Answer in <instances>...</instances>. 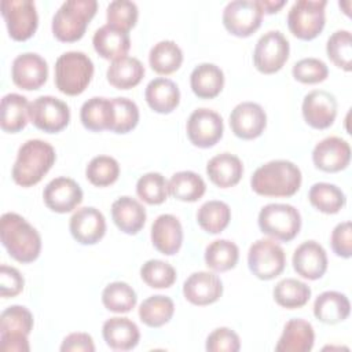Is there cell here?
<instances>
[{"instance_id": "6da1fadb", "label": "cell", "mask_w": 352, "mask_h": 352, "mask_svg": "<svg viewBox=\"0 0 352 352\" xmlns=\"http://www.w3.org/2000/svg\"><path fill=\"white\" fill-rule=\"evenodd\" d=\"M300 168L287 160H274L258 166L252 179V190L264 197H292L301 186Z\"/></svg>"}, {"instance_id": "7a4b0ae2", "label": "cell", "mask_w": 352, "mask_h": 352, "mask_svg": "<svg viewBox=\"0 0 352 352\" xmlns=\"http://www.w3.org/2000/svg\"><path fill=\"white\" fill-rule=\"evenodd\" d=\"M0 238L8 254L19 263L28 264L40 256V234L18 213L8 212L1 216Z\"/></svg>"}, {"instance_id": "3957f363", "label": "cell", "mask_w": 352, "mask_h": 352, "mask_svg": "<svg viewBox=\"0 0 352 352\" xmlns=\"http://www.w3.org/2000/svg\"><path fill=\"white\" fill-rule=\"evenodd\" d=\"M55 160L56 154L50 143L40 139H30L18 150L11 170L12 180L21 187H32L48 173Z\"/></svg>"}, {"instance_id": "277c9868", "label": "cell", "mask_w": 352, "mask_h": 352, "mask_svg": "<svg viewBox=\"0 0 352 352\" xmlns=\"http://www.w3.org/2000/svg\"><path fill=\"white\" fill-rule=\"evenodd\" d=\"M98 3L95 0H67L52 18V33L63 43H74L80 40L95 16Z\"/></svg>"}, {"instance_id": "5b68a950", "label": "cell", "mask_w": 352, "mask_h": 352, "mask_svg": "<svg viewBox=\"0 0 352 352\" xmlns=\"http://www.w3.org/2000/svg\"><path fill=\"white\" fill-rule=\"evenodd\" d=\"M94 76V63L81 51L62 54L55 63V85L69 96L80 95L85 91Z\"/></svg>"}, {"instance_id": "8992f818", "label": "cell", "mask_w": 352, "mask_h": 352, "mask_svg": "<svg viewBox=\"0 0 352 352\" xmlns=\"http://www.w3.org/2000/svg\"><path fill=\"white\" fill-rule=\"evenodd\" d=\"M258 227L263 234L282 242L294 239L301 228L300 212L289 204H268L258 213Z\"/></svg>"}, {"instance_id": "52a82bcc", "label": "cell", "mask_w": 352, "mask_h": 352, "mask_svg": "<svg viewBox=\"0 0 352 352\" xmlns=\"http://www.w3.org/2000/svg\"><path fill=\"white\" fill-rule=\"evenodd\" d=\"M33 329V315L22 305H11L0 315V348L3 351L28 352V336Z\"/></svg>"}, {"instance_id": "ba28073f", "label": "cell", "mask_w": 352, "mask_h": 352, "mask_svg": "<svg viewBox=\"0 0 352 352\" xmlns=\"http://www.w3.org/2000/svg\"><path fill=\"white\" fill-rule=\"evenodd\" d=\"M324 0H298L287 14V26L292 34L300 40H314L324 28Z\"/></svg>"}, {"instance_id": "9c48e42d", "label": "cell", "mask_w": 352, "mask_h": 352, "mask_svg": "<svg viewBox=\"0 0 352 352\" xmlns=\"http://www.w3.org/2000/svg\"><path fill=\"white\" fill-rule=\"evenodd\" d=\"M286 264L283 249L272 239L253 242L248 252V265L254 276L271 280L282 274Z\"/></svg>"}, {"instance_id": "30bf717a", "label": "cell", "mask_w": 352, "mask_h": 352, "mask_svg": "<svg viewBox=\"0 0 352 352\" xmlns=\"http://www.w3.org/2000/svg\"><path fill=\"white\" fill-rule=\"evenodd\" d=\"M1 15L6 21L8 34L15 41L30 38L38 25L36 6L30 0H3L0 3Z\"/></svg>"}, {"instance_id": "8fae6325", "label": "cell", "mask_w": 352, "mask_h": 352, "mask_svg": "<svg viewBox=\"0 0 352 352\" xmlns=\"http://www.w3.org/2000/svg\"><path fill=\"white\" fill-rule=\"evenodd\" d=\"M263 15L260 1L234 0L224 7L223 25L236 37H249L260 28Z\"/></svg>"}, {"instance_id": "7c38bea8", "label": "cell", "mask_w": 352, "mask_h": 352, "mask_svg": "<svg viewBox=\"0 0 352 352\" xmlns=\"http://www.w3.org/2000/svg\"><path fill=\"white\" fill-rule=\"evenodd\" d=\"M289 52L290 45L283 33L270 30L258 38L253 52V62L260 73L272 74L283 67Z\"/></svg>"}, {"instance_id": "4fadbf2b", "label": "cell", "mask_w": 352, "mask_h": 352, "mask_svg": "<svg viewBox=\"0 0 352 352\" xmlns=\"http://www.w3.org/2000/svg\"><path fill=\"white\" fill-rule=\"evenodd\" d=\"M29 120L33 125L47 133L65 129L70 121L69 106L55 96H38L29 106Z\"/></svg>"}, {"instance_id": "5bb4252c", "label": "cell", "mask_w": 352, "mask_h": 352, "mask_svg": "<svg viewBox=\"0 0 352 352\" xmlns=\"http://www.w3.org/2000/svg\"><path fill=\"white\" fill-rule=\"evenodd\" d=\"M223 118L214 110L201 107L194 110L187 120V136L201 148L214 146L223 136Z\"/></svg>"}, {"instance_id": "9a60e30c", "label": "cell", "mask_w": 352, "mask_h": 352, "mask_svg": "<svg viewBox=\"0 0 352 352\" xmlns=\"http://www.w3.org/2000/svg\"><path fill=\"white\" fill-rule=\"evenodd\" d=\"M302 117L315 129H326L337 117V99L333 94L315 89L308 92L302 100Z\"/></svg>"}, {"instance_id": "2e32d148", "label": "cell", "mask_w": 352, "mask_h": 352, "mask_svg": "<svg viewBox=\"0 0 352 352\" xmlns=\"http://www.w3.org/2000/svg\"><path fill=\"white\" fill-rule=\"evenodd\" d=\"M48 77V66L43 56L36 52L18 55L11 66L12 82L22 89H38Z\"/></svg>"}, {"instance_id": "e0dca14e", "label": "cell", "mask_w": 352, "mask_h": 352, "mask_svg": "<svg viewBox=\"0 0 352 352\" xmlns=\"http://www.w3.org/2000/svg\"><path fill=\"white\" fill-rule=\"evenodd\" d=\"M267 125L264 109L254 102H242L230 114V126L239 139L250 140L258 138Z\"/></svg>"}, {"instance_id": "ac0fdd59", "label": "cell", "mask_w": 352, "mask_h": 352, "mask_svg": "<svg viewBox=\"0 0 352 352\" xmlns=\"http://www.w3.org/2000/svg\"><path fill=\"white\" fill-rule=\"evenodd\" d=\"M44 204L56 213H67L76 209L82 201V190L70 177L52 179L43 191Z\"/></svg>"}, {"instance_id": "d6986e66", "label": "cell", "mask_w": 352, "mask_h": 352, "mask_svg": "<svg viewBox=\"0 0 352 352\" xmlns=\"http://www.w3.org/2000/svg\"><path fill=\"white\" fill-rule=\"evenodd\" d=\"M315 166L323 172H340L349 165V143L338 136H329L316 143L312 151Z\"/></svg>"}, {"instance_id": "ffe728a7", "label": "cell", "mask_w": 352, "mask_h": 352, "mask_svg": "<svg viewBox=\"0 0 352 352\" xmlns=\"http://www.w3.org/2000/svg\"><path fill=\"white\" fill-rule=\"evenodd\" d=\"M72 236L81 245H95L106 232V220L103 213L94 208L85 206L73 213L69 223Z\"/></svg>"}, {"instance_id": "44dd1931", "label": "cell", "mask_w": 352, "mask_h": 352, "mask_svg": "<svg viewBox=\"0 0 352 352\" xmlns=\"http://www.w3.org/2000/svg\"><path fill=\"white\" fill-rule=\"evenodd\" d=\"M183 294L194 305H209L221 297L223 283L213 272H194L184 280Z\"/></svg>"}, {"instance_id": "7402d4cb", "label": "cell", "mask_w": 352, "mask_h": 352, "mask_svg": "<svg viewBox=\"0 0 352 352\" xmlns=\"http://www.w3.org/2000/svg\"><path fill=\"white\" fill-rule=\"evenodd\" d=\"M294 271L309 280L322 278L327 270V254L322 245L315 241H305L293 253Z\"/></svg>"}, {"instance_id": "603a6c76", "label": "cell", "mask_w": 352, "mask_h": 352, "mask_svg": "<svg viewBox=\"0 0 352 352\" xmlns=\"http://www.w3.org/2000/svg\"><path fill=\"white\" fill-rule=\"evenodd\" d=\"M151 242L154 248L165 254H176L183 243V228L173 214H160L151 226Z\"/></svg>"}, {"instance_id": "cb8c5ba5", "label": "cell", "mask_w": 352, "mask_h": 352, "mask_svg": "<svg viewBox=\"0 0 352 352\" xmlns=\"http://www.w3.org/2000/svg\"><path fill=\"white\" fill-rule=\"evenodd\" d=\"M103 340L116 351H129L135 348L140 338L139 327L128 318L114 316L107 319L102 327Z\"/></svg>"}, {"instance_id": "d4e9b609", "label": "cell", "mask_w": 352, "mask_h": 352, "mask_svg": "<svg viewBox=\"0 0 352 352\" xmlns=\"http://www.w3.org/2000/svg\"><path fill=\"white\" fill-rule=\"evenodd\" d=\"M92 44L95 51L102 58L116 60L126 56L131 48V38L126 32H122L106 23L94 33Z\"/></svg>"}, {"instance_id": "484cf974", "label": "cell", "mask_w": 352, "mask_h": 352, "mask_svg": "<svg viewBox=\"0 0 352 352\" xmlns=\"http://www.w3.org/2000/svg\"><path fill=\"white\" fill-rule=\"evenodd\" d=\"M315 342V331L304 319H290L275 345L276 352H308Z\"/></svg>"}, {"instance_id": "4316f807", "label": "cell", "mask_w": 352, "mask_h": 352, "mask_svg": "<svg viewBox=\"0 0 352 352\" xmlns=\"http://www.w3.org/2000/svg\"><path fill=\"white\" fill-rule=\"evenodd\" d=\"M114 224L125 234H138L146 223L144 206L131 197H120L111 205Z\"/></svg>"}, {"instance_id": "83f0119b", "label": "cell", "mask_w": 352, "mask_h": 352, "mask_svg": "<svg viewBox=\"0 0 352 352\" xmlns=\"http://www.w3.org/2000/svg\"><path fill=\"white\" fill-rule=\"evenodd\" d=\"M144 98L151 110L160 114H168L179 106L180 91L172 80L158 77L147 84Z\"/></svg>"}, {"instance_id": "f1b7e54d", "label": "cell", "mask_w": 352, "mask_h": 352, "mask_svg": "<svg viewBox=\"0 0 352 352\" xmlns=\"http://www.w3.org/2000/svg\"><path fill=\"white\" fill-rule=\"evenodd\" d=\"M206 173L213 184L220 188H228L239 183L243 175V165L236 155L221 153L209 160Z\"/></svg>"}, {"instance_id": "f546056e", "label": "cell", "mask_w": 352, "mask_h": 352, "mask_svg": "<svg viewBox=\"0 0 352 352\" xmlns=\"http://www.w3.org/2000/svg\"><path fill=\"white\" fill-rule=\"evenodd\" d=\"M351 304L345 294L334 290L320 293L314 302V315L326 324H336L349 316Z\"/></svg>"}, {"instance_id": "4dcf8cb0", "label": "cell", "mask_w": 352, "mask_h": 352, "mask_svg": "<svg viewBox=\"0 0 352 352\" xmlns=\"http://www.w3.org/2000/svg\"><path fill=\"white\" fill-rule=\"evenodd\" d=\"M80 120L82 125L92 131L100 132L111 129L114 122V106L113 100L107 98H91L81 106Z\"/></svg>"}, {"instance_id": "1f68e13d", "label": "cell", "mask_w": 352, "mask_h": 352, "mask_svg": "<svg viewBox=\"0 0 352 352\" xmlns=\"http://www.w3.org/2000/svg\"><path fill=\"white\" fill-rule=\"evenodd\" d=\"M190 85L192 92L201 99L216 98L224 85L223 70L213 63H201L191 72Z\"/></svg>"}, {"instance_id": "d6a6232c", "label": "cell", "mask_w": 352, "mask_h": 352, "mask_svg": "<svg viewBox=\"0 0 352 352\" xmlns=\"http://www.w3.org/2000/svg\"><path fill=\"white\" fill-rule=\"evenodd\" d=\"M144 76L143 63L133 56H122L110 63L106 77L117 89H129L136 87Z\"/></svg>"}, {"instance_id": "836d02e7", "label": "cell", "mask_w": 352, "mask_h": 352, "mask_svg": "<svg viewBox=\"0 0 352 352\" xmlns=\"http://www.w3.org/2000/svg\"><path fill=\"white\" fill-rule=\"evenodd\" d=\"M28 99L19 94H7L1 99L0 126L4 132L16 133L22 131L29 118Z\"/></svg>"}, {"instance_id": "e575fe53", "label": "cell", "mask_w": 352, "mask_h": 352, "mask_svg": "<svg viewBox=\"0 0 352 352\" xmlns=\"http://www.w3.org/2000/svg\"><path fill=\"white\" fill-rule=\"evenodd\" d=\"M206 191L204 179L192 170L176 172L168 182V192L184 202L198 201Z\"/></svg>"}, {"instance_id": "d590c367", "label": "cell", "mask_w": 352, "mask_h": 352, "mask_svg": "<svg viewBox=\"0 0 352 352\" xmlns=\"http://www.w3.org/2000/svg\"><path fill=\"white\" fill-rule=\"evenodd\" d=\"M183 62V52L180 47L172 40H162L154 44L148 54V63L151 69L162 76L175 73Z\"/></svg>"}, {"instance_id": "8d00e7d4", "label": "cell", "mask_w": 352, "mask_h": 352, "mask_svg": "<svg viewBox=\"0 0 352 352\" xmlns=\"http://www.w3.org/2000/svg\"><path fill=\"white\" fill-rule=\"evenodd\" d=\"M308 198L314 208L326 214L338 213L346 202L345 194L336 184L324 182L315 183L309 188Z\"/></svg>"}, {"instance_id": "74e56055", "label": "cell", "mask_w": 352, "mask_h": 352, "mask_svg": "<svg viewBox=\"0 0 352 352\" xmlns=\"http://www.w3.org/2000/svg\"><path fill=\"white\" fill-rule=\"evenodd\" d=\"M309 297V286L294 278L282 279L274 287V300L276 301L278 305L287 309L304 307L308 302Z\"/></svg>"}, {"instance_id": "f35d334b", "label": "cell", "mask_w": 352, "mask_h": 352, "mask_svg": "<svg viewBox=\"0 0 352 352\" xmlns=\"http://www.w3.org/2000/svg\"><path fill=\"white\" fill-rule=\"evenodd\" d=\"M175 312L173 301L162 294L146 298L139 307V318L148 327H161L168 323Z\"/></svg>"}, {"instance_id": "ab89813d", "label": "cell", "mask_w": 352, "mask_h": 352, "mask_svg": "<svg viewBox=\"0 0 352 352\" xmlns=\"http://www.w3.org/2000/svg\"><path fill=\"white\" fill-rule=\"evenodd\" d=\"M238 258L239 249L228 239H216L205 249V263L216 272H224L234 268Z\"/></svg>"}, {"instance_id": "60d3db41", "label": "cell", "mask_w": 352, "mask_h": 352, "mask_svg": "<svg viewBox=\"0 0 352 352\" xmlns=\"http://www.w3.org/2000/svg\"><path fill=\"white\" fill-rule=\"evenodd\" d=\"M231 220V209L223 201H208L201 205L197 212V221L199 227L209 234L221 232Z\"/></svg>"}, {"instance_id": "b9f144b4", "label": "cell", "mask_w": 352, "mask_h": 352, "mask_svg": "<svg viewBox=\"0 0 352 352\" xmlns=\"http://www.w3.org/2000/svg\"><path fill=\"white\" fill-rule=\"evenodd\" d=\"M138 301L135 290L125 282L109 283L102 292V302L106 309L116 314H125L135 308Z\"/></svg>"}, {"instance_id": "7bdbcfd3", "label": "cell", "mask_w": 352, "mask_h": 352, "mask_svg": "<svg viewBox=\"0 0 352 352\" xmlns=\"http://www.w3.org/2000/svg\"><path fill=\"white\" fill-rule=\"evenodd\" d=\"M85 176L91 184L96 187H106L118 179L120 165L117 160L110 155H96L88 162Z\"/></svg>"}, {"instance_id": "ee69618b", "label": "cell", "mask_w": 352, "mask_h": 352, "mask_svg": "<svg viewBox=\"0 0 352 352\" xmlns=\"http://www.w3.org/2000/svg\"><path fill=\"white\" fill-rule=\"evenodd\" d=\"M329 59L345 72L352 70V37L348 30L334 32L326 44Z\"/></svg>"}, {"instance_id": "f6af8a7d", "label": "cell", "mask_w": 352, "mask_h": 352, "mask_svg": "<svg viewBox=\"0 0 352 352\" xmlns=\"http://www.w3.org/2000/svg\"><path fill=\"white\" fill-rule=\"evenodd\" d=\"M138 197L148 205H160L168 197V182L158 172H148L136 183Z\"/></svg>"}, {"instance_id": "bcb514c9", "label": "cell", "mask_w": 352, "mask_h": 352, "mask_svg": "<svg viewBox=\"0 0 352 352\" xmlns=\"http://www.w3.org/2000/svg\"><path fill=\"white\" fill-rule=\"evenodd\" d=\"M140 276L153 289H166L175 283L176 271L169 263L153 258L142 265Z\"/></svg>"}, {"instance_id": "7dc6e473", "label": "cell", "mask_w": 352, "mask_h": 352, "mask_svg": "<svg viewBox=\"0 0 352 352\" xmlns=\"http://www.w3.org/2000/svg\"><path fill=\"white\" fill-rule=\"evenodd\" d=\"M138 16V6L129 0H114L107 6L106 10L107 25L126 33L136 25Z\"/></svg>"}, {"instance_id": "c3c4849f", "label": "cell", "mask_w": 352, "mask_h": 352, "mask_svg": "<svg viewBox=\"0 0 352 352\" xmlns=\"http://www.w3.org/2000/svg\"><path fill=\"white\" fill-rule=\"evenodd\" d=\"M114 122L111 132L114 133H128L139 122V109L136 103L128 98H114Z\"/></svg>"}, {"instance_id": "681fc988", "label": "cell", "mask_w": 352, "mask_h": 352, "mask_svg": "<svg viewBox=\"0 0 352 352\" xmlns=\"http://www.w3.org/2000/svg\"><path fill=\"white\" fill-rule=\"evenodd\" d=\"M292 73L302 84H318L327 78L329 67L318 58H304L294 63Z\"/></svg>"}, {"instance_id": "f907efd6", "label": "cell", "mask_w": 352, "mask_h": 352, "mask_svg": "<svg viewBox=\"0 0 352 352\" xmlns=\"http://www.w3.org/2000/svg\"><path fill=\"white\" fill-rule=\"evenodd\" d=\"M239 348L238 334L228 327H219L206 338V351L209 352H236Z\"/></svg>"}, {"instance_id": "816d5d0a", "label": "cell", "mask_w": 352, "mask_h": 352, "mask_svg": "<svg viewBox=\"0 0 352 352\" xmlns=\"http://www.w3.org/2000/svg\"><path fill=\"white\" fill-rule=\"evenodd\" d=\"M333 252L342 258L352 256V226L351 221L340 223L334 227L330 238Z\"/></svg>"}, {"instance_id": "f5cc1de1", "label": "cell", "mask_w": 352, "mask_h": 352, "mask_svg": "<svg viewBox=\"0 0 352 352\" xmlns=\"http://www.w3.org/2000/svg\"><path fill=\"white\" fill-rule=\"evenodd\" d=\"M23 276L21 272L10 265L0 267V294L1 297H15L23 290Z\"/></svg>"}, {"instance_id": "db71d44e", "label": "cell", "mask_w": 352, "mask_h": 352, "mask_svg": "<svg viewBox=\"0 0 352 352\" xmlns=\"http://www.w3.org/2000/svg\"><path fill=\"white\" fill-rule=\"evenodd\" d=\"M62 352H94V340L88 333H72L63 338Z\"/></svg>"}, {"instance_id": "11a10c76", "label": "cell", "mask_w": 352, "mask_h": 352, "mask_svg": "<svg viewBox=\"0 0 352 352\" xmlns=\"http://www.w3.org/2000/svg\"><path fill=\"white\" fill-rule=\"evenodd\" d=\"M260 4H261V8H263L264 12H267V14H274V12H278V11L286 4V1H285V0H280V1L261 0Z\"/></svg>"}]
</instances>
